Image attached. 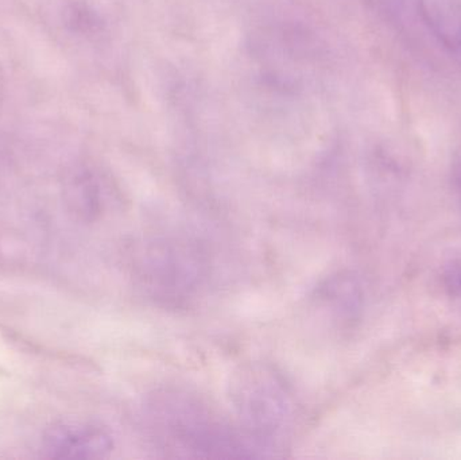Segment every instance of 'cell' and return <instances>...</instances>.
Masks as SVG:
<instances>
[{
  "instance_id": "5",
  "label": "cell",
  "mask_w": 461,
  "mask_h": 460,
  "mask_svg": "<svg viewBox=\"0 0 461 460\" xmlns=\"http://www.w3.org/2000/svg\"><path fill=\"white\" fill-rule=\"evenodd\" d=\"M457 181H459V185L461 189V165L459 167V172H457Z\"/></svg>"
},
{
  "instance_id": "3",
  "label": "cell",
  "mask_w": 461,
  "mask_h": 460,
  "mask_svg": "<svg viewBox=\"0 0 461 460\" xmlns=\"http://www.w3.org/2000/svg\"><path fill=\"white\" fill-rule=\"evenodd\" d=\"M45 443L54 458H102L113 450V439L104 429L84 424L54 427Z\"/></svg>"
},
{
  "instance_id": "4",
  "label": "cell",
  "mask_w": 461,
  "mask_h": 460,
  "mask_svg": "<svg viewBox=\"0 0 461 460\" xmlns=\"http://www.w3.org/2000/svg\"><path fill=\"white\" fill-rule=\"evenodd\" d=\"M422 18L451 53L461 59V5L454 0H420Z\"/></svg>"
},
{
  "instance_id": "1",
  "label": "cell",
  "mask_w": 461,
  "mask_h": 460,
  "mask_svg": "<svg viewBox=\"0 0 461 460\" xmlns=\"http://www.w3.org/2000/svg\"><path fill=\"white\" fill-rule=\"evenodd\" d=\"M157 437L176 455L194 458H263L251 440L227 426L196 397L181 392L157 394L149 405Z\"/></svg>"
},
{
  "instance_id": "2",
  "label": "cell",
  "mask_w": 461,
  "mask_h": 460,
  "mask_svg": "<svg viewBox=\"0 0 461 460\" xmlns=\"http://www.w3.org/2000/svg\"><path fill=\"white\" fill-rule=\"evenodd\" d=\"M230 401L239 429L262 456H274L293 420L292 397L281 375L266 365L241 367L230 385Z\"/></svg>"
}]
</instances>
